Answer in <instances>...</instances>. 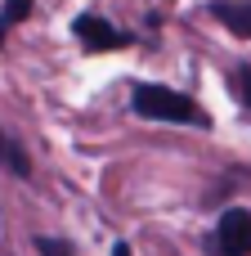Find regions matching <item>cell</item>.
<instances>
[{
	"instance_id": "8",
	"label": "cell",
	"mask_w": 251,
	"mask_h": 256,
	"mask_svg": "<svg viewBox=\"0 0 251 256\" xmlns=\"http://www.w3.org/2000/svg\"><path fill=\"white\" fill-rule=\"evenodd\" d=\"M31 243H36V252H40V256H76V248H72L67 238H54V234H36Z\"/></svg>"
},
{
	"instance_id": "1",
	"label": "cell",
	"mask_w": 251,
	"mask_h": 256,
	"mask_svg": "<svg viewBox=\"0 0 251 256\" xmlns=\"http://www.w3.org/2000/svg\"><path fill=\"white\" fill-rule=\"evenodd\" d=\"M130 108H135V117H144V122H171V126H193V130H211V117L189 99V94H180V90H171V86H157V81H139L135 90H130Z\"/></svg>"
},
{
	"instance_id": "5",
	"label": "cell",
	"mask_w": 251,
	"mask_h": 256,
	"mask_svg": "<svg viewBox=\"0 0 251 256\" xmlns=\"http://www.w3.org/2000/svg\"><path fill=\"white\" fill-rule=\"evenodd\" d=\"M0 166H4V171H13V176H22V180L31 176V158L22 153V144H18V140H13V135H4V130H0Z\"/></svg>"
},
{
	"instance_id": "6",
	"label": "cell",
	"mask_w": 251,
	"mask_h": 256,
	"mask_svg": "<svg viewBox=\"0 0 251 256\" xmlns=\"http://www.w3.org/2000/svg\"><path fill=\"white\" fill-rule=\"evenodd\" d=\"M27 14H31V0H4V9H0V45L9 36V27H18Z\"/></svg>"
},
{
	"instance_id": "4",
	"label": "cell",
	"mask_w": 251,
	"mask_h": 256,
	"mask_svg": "<svg viewBox=\"0 0 251 256\" xmlns=\"http://www.w3.org/2000/svg\"><path fill=\"white\" fill-rule=\"evenodd\" d=\"M216 22H225L234 36H251V0H211L207 4Z\"/></svg>"
},
{
	"instance_id": "7",
	"label": "cell",
	"mask_w": 251,
	"mask_h": 256,
	"mask_svg": "<svg viewBox=\"0 0 251 256\" xmlns=\"http://www.w3.org/2000/svg\"><path fill=\"white\" fill-rule=\"evenodd\" d=\"M229 76H234V81H229L234 99H238V104H243V108L251 112V63H238V68H234Z\"/></svg>"
},
{
	"instance_id": "9",
	"label": "cell",
	"mask_w": 251,
	"mask_h": 256,
	"mask_svg": "<svg viewBox=\"0 0 251 256\" xmlns=\"http://www.w3.org/2000/svg\"><path fill=\"white\" fill-rule=\"evenodd\" d=\"M112 256H135V252H130V243H117V248H112Z\"/></svg>"
},
{
	"instance_id": "2",
	"label": "cell",
	"mask_w": 251,
	"mask_h": 256,
	"mask_svg": "<svg viewBox=\"0 0 251 256\" xmlns=\"http://www.w3.org/2000/svg\"><path fill=\"white\" fill-rule=\"evenodd\" d=\"M216 252L220 256H251V212L229 207L216 220Z\"/></svg>"
},
{
	"instance_id": "3",
	"label": "cell",
	"mask_w": 251,
	"mask_h": 256,
	"mask_svg": "<svg viewBox=\"0 0 251 256\" xmlns=\"http://www.w3.org/2000/svg\"><path fill=\"white\" fill-rule=\"evenodd\" d=\"M72 32H76V40H81L85 50H126V45H130V32L112 27V22L99 18V14H76V18H72Z\"/></svg>"
}]
</instances>
